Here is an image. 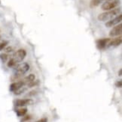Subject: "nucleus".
I'll list each match as a JSON object with an SVG mask.
<instances>
[{
	"label": "nucleus",
	"mask_w": 122,
	"mask_h": 122,
	"mask_svg": "<svg viewBox=\"0 0 122 122\" xmlns=\"http://www.w3.org/2000/svg\"><path fill=\"white\" fill-rule=\"evenodd\" d=\"M121 10L120 8H114L110 10H107V11H105L102 14H99L98 20L99 21H102V22H105V21L107 22V21L112 20L114 17H117L118 15L121 14Z\"/></svg>",
	"instance_id": "obj_1"
},
{
	"label": "nucleus",
	"mask_w": 122,
	"mask_h": 122,
	"mask_svg": "<svg viewBox=\"0 0 122 122\" xmlns=\"http://www.w3.org/2000/svg\"><path fill=\"white\" fill-rule=\"evenodd\" d=\"M29 65L28 63H23L21 64L20 65H19L17 68H16V71H15V73H14V77L15 79H17L19 77H21L22 76H23L24 74L29 71Z\"/></svg>",
	"instance_id": "obj_2"
},
{
	"label": "nucleus",
	"mask_w": 122,
	"mask_h": 122,
	"mask_svg": "<svg viewBox=\"0 0 122 122\" xmlns=\"http://www.w3.org/2000/svg\"><path fill=\"white\" fill-rule=\"evenodd\" d=\"M120 4V1L119 0H111V1H108V2H105L101 6V8L103 10H112L114 8H116Z\"/></svg>",
	"instance_id": "obj_3"
},
{
	"label": "nucleus",
	"mask_w": 122,
	"mask_h": 122,
	"mask_svg": "<svg viewBox=\"0 0 122 122\" xmlns=\"http://www.w3.org/2000/svg\"><path fill=\"white\" fill-rule=\"evenodd\" d=\"M26 56V52L24 50L20 49L15 52L12 58L15 60V61L18 64L19 62H21L25 59Z\"/></svg>",
	"instance_id": "obj_4"
},
{
	"label": "nucleus",
	"mask_w": 122,
	"mask_h": 122,
	"mask_svg": "<svg viewBox=\"0 0 122 122\" xmlns=\"http://www.w3.org/2000/svg\"><path fill=\"white\" fill-rule=\"evenodd\" d=\"M122 32V25L119 23L118 25H115L112 29L109 31V36L110 37H118L121 36Z\"/></svg>",
	"instance_id": "obj_5"
},
{
	"label": "nucleus",
	"mask_w": 122,
	"mask_h": 122,
	"mask_svg": "<svg viewBox=\"0 0 122 122\" xmlns=\"http://www.w3.org/2000/svg\"><path fill=\"white\" fill-rule=\"evenodd\" d=\"M121 20H122V15L119 14L117 17H114L113 19L107 21V22L105 23V26H107V27H112V26H115L116 25L121 23Z\"/></svg>",
	"instance_id": "obj_6"
},
{
	"label": "nucleus",
	"mask_w": 122,
	"mask_h": 122,
	"mask_svg": "<svg viewBox=\"0 0 122 122\" xmlns=\"http://www.w3.org/2000/svg\"><path fill=\"white\" fill-rule=\"evenodd\" d=\"M33 103V100L30 99H18L15 101V106L17 107H23L26 106L30 105Z\"/></svg>",
	"instance_id": "obj_7"
},
{
	"label": "nucleus",
	"mask_w": 122,
	"mask_h": 122,
	"mask_svg": "<svg viewBox=\"0 0 122 122\" xmlns=\"http://www.w3.org/2000/svg\"><path fill=\"white\" fill-rule=\"evenodd\" d=\"M111 41L110 38H103L99 39L97 41V46L99 49H104L108 46L109 41Z\"/></svg>",
	"instance_id": "obj_8"
},
{
	"label": "nucleus",
	"mask_w": 122,
	"mask_h": 122,
	"mask_svg": "<svg viewBox=\"0 0 122 122\" xmlns=\"http://www.w3.org/2000/svg\"><path fill=\"white\" fill-rule=\"evenodd\" d=\"M24 86H25V84H24V82H23V80L13 82V83L10 86V91H12V92H14L15 91H17V90H18V89H20V88H23Z\"/></svg>",
	"instance_id": "obj_9"
},
{
	"label": "nucleus",
	"mask_w": 122,
	"mask_h": 122,
	"mask_svg": "<svg viewBox=\"0 0 122 122\" xmlns=\"http://www.w3.org/2000/svg\"><path fill=\"white\" fill-rule=\"evenodd\" d=\"M121 41H122L121 36H119V37H118V38L111 40L109 41L108 46H119L121 44Z\"/></svg>",
	"instance_id": "obj_10"
},
{
	"label": "nucleus",
	"mask_w": 122,
	"mask_h": 122,
	"mask_svg": "<svg viewBox=\"0 0 122 122\" xmlns=\"http://www.w3.org/2000/svg\"><path fill=\"white\" fill-rule=\"evenodd\" d=\"M35 76L34 74H29L27 76H26L23 79V82H24L25 85H28L29 84L30 82L35 81Z\"/></svg>",
	"instance_id": "obj_11"
},
{
	"label": "nucleus",
	"mask_w": 122,
	"mask_h": 122,
	"mask_svg": "<svg viewBox=\"0 0 122 122\" xmlns=\"http://www.w3.org/2000/svg\"><path fill=\"white\" fill-rule=\"evenodd\" d=\"M27 111L28 110L26 108H20V109L17 110V116L22 117V116L26 115V114L27 113Z\"/></svg>",
	"instance_id": "obj_12"
},
{
	"label": "nucleus",
	"mask_w": 122,
	"mask_h": 122,
	"mask_svg": "<svg viewBox=\"0 0 122 122\" xmlns=\"http://www.w3.org/2000/svg\"><path fill=\"white\" fill-rule=\"evenodd\" d=\"M17 65V63L15 61V60L13 59V58H12V59H11L8 62V67H14Z\"/></svg>",
	"instance_id": "obj_13"
},
{
	"label": "nucleus",
	"mask_w": 122,
	"mask_h": 122,
	"mask_svg": "<svg viewBox=\"0 0 122 122\" xmlns=\"http://www.w3.org/2000/svg\"><path fill=\"white\" fill-rule=\"evenodd\" d=\"M0 59H1L2 62H6L8 59V56L6 53H2L0 55Z\"/></svg>",
	"instance_id": "obj_14"
},
{
	"label": "nucleus",
	"mask_w": 122,
	"mask_h": 122,
	"mask_svg": "<svg viewBox=\"0 0 122 122\" xmlns=\"http://www.w3.org/2000/svg\"><path fill=\"white\" fill-rule=\"evenodd\" d=\"M8 44V42L6 41H4L2 42V43H0V51H2V50H4L5 47L7 46Z\"/></svg>",
	"instance_id": "obj_15"
},
{
	"label": "nucleus",
	"mask_w": 122,
	"mask_h": 122,
	"mask_svg": "<svg viewBox=\"0 0 122 122\" xmlns=\"http://www.w3.org/2000/svg\"><path fill=\"white\" fill-rule=\"evenodd\" d=\"M26 90V88H20V89H18V90H17V91H15L14 92V94H16V95H19V94H22V93H23Z\"/></svg>",
	"instance_id": "obj_16"
},
{
	"label": "nucleus",
	"mask_w": 122,
	"mask_h": 122,
	"mask_svg": "<svg viewBox=\"0 0 122 122\" xmlns=\"http://www.w3.org/2000/svg\"><path fill=\"white\" fill-rule=\"evenodd\" d=\"M31 119V115H26V116H25L24 115V117L21 119V122H25V121H29V120H30Z\"/></svg>",
	"instance_id": "obj_17"
},
{
	"label": "nucleus",
	"mask_w": 122,
	"mask_h": 122,
	"mask_svg": "<svg viewBox=\"0 0 122 122\" xmlns=\"http://www.w3.org/2000/svg\"><path fill=\"white\" fill-rule=\"evenodd\" d=\"M38 83H39V81H36L35 82L33 81V82H30L29 84H28V86H29V87H33V86H35L36 85H38Z\"/></svg>",
	"instance_id": "obj_18"
},
{
	"label": "nucleus",
	"mask_w": 122,
	"mask_h": 122,
	"mask_svg": "<svg viewBox=\"0 0 122 122\" xmlns=\"http://www.w3.org/2000/svg\"><path fill=\"white\" fill-rule=\"evenodd\" d=\"M12 51H13V48L12 46H8V47L5 48V52H11Z\"/></svg>",
	"instance_id": "obj_19"
},
{
	"label": "nucleus",
	"mask_w": 122,
	"mask_h": 122,
	"mask_svg": "<svg viewBox=\"0 0 122 122\" xmlns=\"http://www.w3.org/2000/svg\"><path fill=\"white\" fill-rule=\"evenodd\" d=\"M36 122H47V119L46 118H43L40 119L39 121H36Z\"/></svg>",
	"instance_id": "obj_20"
},
{
	"label": "nucleus",
	"mask_w": 122,
	"mask_h": 122,
	"mask_svg": "<svg viewBox=\"0 0 122 122\" xmlns=\"http://www.w3.org/2000/svg\"><path fill=\"white\" fill-rule=\"evenodd\" d=\"M116 86H117V87H118V88H121V80L118 81L117 83H116Z\"/></svg>",
	"instance_id": "obj_21"
},
{
	"label": "nucleus",
	"mask_w": 122,
	"mask_h": 122,
	"mask_svg": "<svg viewBox=\"0 0 122 122\" xmlns=\"http://www.w3.org/2000/svg\"><path fill=\"white\" fill-rule=\"evenodd\" d=\"M119 76H121V70H120V71H119Z\"/></svg>",
	"instance_id": "obj_22"
},
{
	"label": "nucleus",
	"mask_w": 122,
	"mask_h": 122,
	"mask_svg": "<svg viewBox=\"0 0 122 122\" xmlns=\"http://www.w3.org/2000/svg\"></svg>",
	"instance_id": "obj_23"
}]
</instances>
